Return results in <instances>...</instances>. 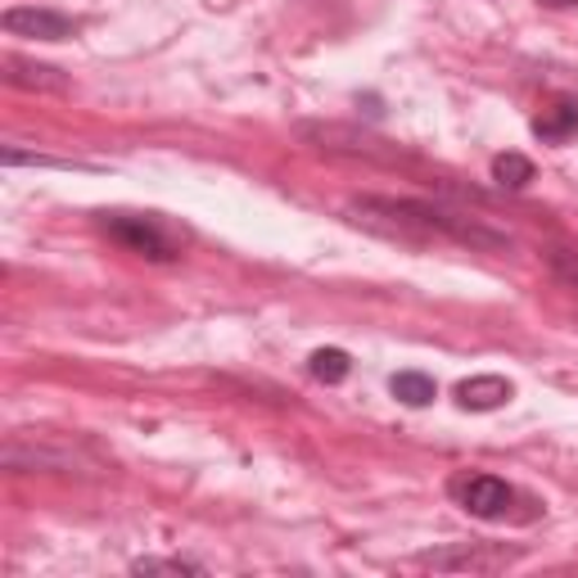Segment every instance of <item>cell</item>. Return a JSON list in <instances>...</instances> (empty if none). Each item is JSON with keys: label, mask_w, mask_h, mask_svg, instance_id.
<instances>
[{"label": "cell", "mask_w": 578, "mask_h": 578, "mask_svg": "<svg viewBox=\"0 0 578 578\" xmlns=\"http://www.w3.org/2000/svg\"><path fill=\"white\" fill-rule=\"evenodd\" d=\"M353 213H384L403 226H416V230H434V236H452L471 249H507L511 240L497 236V230L471 222V217H456V213H443L434 204H416V200H358Z\"/></svg>", "instance_id": "1"}, {"label": "cell", "mask_w": 578, "mask_h": 578, "mask_svg": "<svg viewBox=\"0 0 578 578\" xmlns=\"http://www.w3.org/2000/svg\"><path fill=\"white\" fill-rule=\"evenodd\" d=\"M104 230L123 249H132L140 258H154V262H168V258L181 253V245L172 240V230L159 217H104Z\"/></svg>", "instance_id": "2"}, {"label": "cell", "mask_w": 578, "mask_h": 578, "mask_svg": "<svg viewBox=\"0 0 578 578\" xmlns=\"http://www.w3.org/2000/svg\"><path fill=\"white\" fill-rule=\"evenodd\" d=\"M456 497L461 507L479 520H502L515 502V492L507 479H492V475H471V479H456Z\"/></svg>", "instance_id": "3"}, {"label": "cell", "mask_w": 578, "mask_h": 578, "mask_svg": "<svg viewBox=\"0 0 578 578\" xmlns=\"http://www.w3.org/2000/svg\"><path fill=\"white\" fill-rule=\"evenodd\" d=\"M0 27H5L10 36H32V42H68V36L77 32V23L68 14H59V10H36V5L32 10H23V5L5 10Z\"/></svg>", "instance_id": "4"}, {"label": "cell", "mask_w": 578, "mask_h": 578, "mask_svg": "<svg viewBox=\"0 0 578 578\" xmlns=\"http://www.w3.org/2000/svg\"><path fill=\"white\" fill-rule=\"evenodd\" d=\"M533 136L547 140V145H565L578 136V100H552L543 113L533 118Z\"/></svg>", "instance_id": "5"}, {"label": "cell", "mask_w": 578, "mask_h": 578, "mask_svg": "<svg viewBox=\"0 0 578 578\" xmlns=\"http://www.w3.org/2000/svg\"><path fill=\"white\" fill-rule=\"evenodd\" d=\"M511 394H515L511 379H502V375H475V379L456 384V403L466 411H492V407H502Z\"/></svg>", "instance_id": "6"}, {"label": "cell", "mask_w": 578, "mask_h": 578, "mask_svg": "<svg viewBox=\"0 0 578 578\" xmlns=\"http://www.w3.org/2000/svg\"><path fill=\"white\" fill-rule=\"evenodd\" d=\"M5 77L14 87H32V91H64V72L59 68H46V64H27L19 55H5Z\"/></svg>", "instance_id": "7"}, {"label": "cell", "mask_w": 578, "mask_h": 578, "mask_svg": "<svg viewBox=\"0 0 578 578\" xmlns=\"http://www.w3.org/2000/svg\"><path fill=\"white\" fill-rule=\"evenodd\" d=\"M389 389H394V398H398L403 407H430L434 394H439V384H434L430 375H420V371H398V375L389 379Z\"/></svg>", "instance_id": "8"}, {"label": "cell", "mask_w": 578, "mask_h": 578, "mask_svg": "<svg viewBox=\"0 0 578 578\" xmlns=\"http://www.w3.org/2000/svg\"><path fill=\"white\" fill-rule=\"evenodd\" d=\"M307 371H313L321 384H343L349 371H353V358L343 349H317L313 358H307Z\"/></svg>", "instance_id": "9"}, {"label": "cell", "mask_w": 578, "mask_h": 578, "mask_svg": "<svg viewBox=\"0 0 578 578\" xmlns=\"http://www.w3.org/2000/svg\"><path fill=\"white\" fill-rule=\"evenodd\" d=\"M492 181H502L511 190H524L533 181V163L524 159V154H497V159H492Z\"/></svg>", "instance_id": "10"}, {"label": "cell", "mask_w": 578, "mask_h": 578, "mask_svg": "<svg viewBox=\"0 0 578 578\" xmlns=\"http://www.w3.org/2000/svg\"><path fill=\"white\" fill-rule=\"evenodd\" d=\"M547 267H552V272L565 281V285H574L578 290V249H547Z\"/></svg>", "instance_id": "11"}, {"label": "cell", "mask_w": 578, "mask_h": 578, "mask_svg": "<svg viewBox=\"0 0 578 578\" xmlns=\"http://www.w3.org/2000/svg\"><path fill=\"white\" fill-rule=\"evenodd\" d=\"M136 574H200L190 560H136Z\"/></svg>", "instance_id": "12"}, {"label": "cell", "mask_w": 578, "mask_h": 578, "mask_svg": "<svg viewBox=\"0 0 578 578\" xmlns=\"http://www.w3.org/2000/svg\"><path fill=\"white\" fill-rule=\"evenodd\" d=\"M537 5H547V10H574L578 0H537Z\"/></svg>", "instance_id": "13"}]
</instances>
